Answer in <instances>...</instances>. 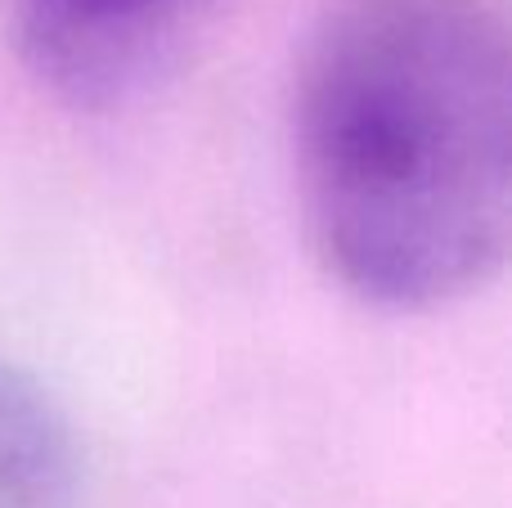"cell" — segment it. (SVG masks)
Returning <instances> with one entry per match:
<instances>
[{
    "instance_id": "7a4b0ae2",
    "label": "cell",
    "mask_w": 512,
    "mask_h": 508,
    "mask_svg": "<svg viewBox=\"0 0 512 508\" xmlns=\"http://www.w3.org/2000/svg\"><path fill=\"white\" fill-rule=\"evenodd\" d=\"M194 0H9L27 72L72 104L131 95L171 54Z\"/></svg>"
},
{
    "instance_id": "6da1fadb",
    "label": "cell",
    "mask_w": 512,
    "mask_h": 508,
    "mask_svg": "<svg viewBox=\"0 0 512 508\" xmlns=\"http://www.w3.org/2000/svg\"><path fill=\"white\" fill-rule=\"evenodd\" d=\"M292 167L324 270L432 311L512 239V50L495 0H337L297 68Z\"/></svg>"
},
{
    "instance_id": "3957f363",
    "label": "cell",
    "mask_w": 512,
    "mask_h": 508,
    "mask_svg": "<svg viewBox=\"0 0 512 508\" xmlns=\"http://www.w3.org/2000/svg\"><path fill=\"white\" fill-rule=\"evenodd\" d=\"M77 437L27 369L0 360V508L77 504Z\"/></svg>"
}]
</instances>
